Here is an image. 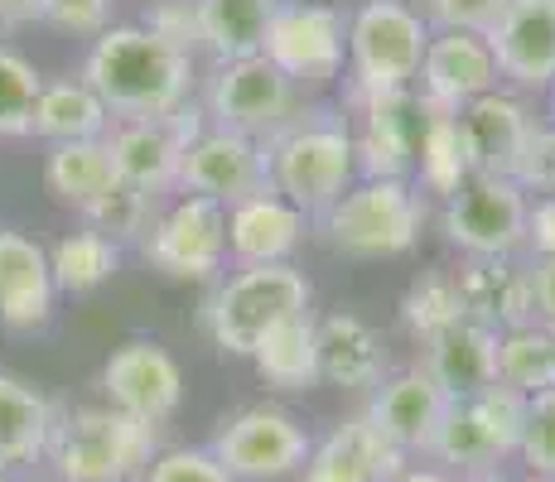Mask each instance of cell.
<instances>
[{
	"mask_svg": "<svg viewBox=\"0 0 555 482\" xmlns=\"http://www.w3.org/2000/svg\"><path fill=\"white\" fill-rule=\"evenodd\" d=\"M82 82L102 96L112 121H165L184 102H194L198 63L135 19L106 25L88 44Z\"/></svg>",
	"mask_w": 555,
	"mask_h": 482,
	"instance_id": "cell-1",
	"label": "cell"
},
{
	"mask_svg": "<svg viewBox=\"0 0 555 482\" xmlns=\"http://www.w3.org/2000/svg\"><path fill=\"white\" fill-rule=\"evenodd\" d=\"M266 184L291 198L305 218L328 212L348 188L358 184L353 121L344 106L305 102L271 141H261Z\"/></svg>",
	"mask_w": 555,
	"mask_h": 482,
	"instance_id": "cell-2",
	"label": "cell"
},
{
	"mask_svg": "<svg viewBox=\"0 0 555 482\" xmlns=\"http://www.w3.org/2000/svg\"><path fill=\"white\" fill-rule=\"evenodd\" d=\"M159 454V430L141 425L112 405H78L59 411L49 439L53 482H141Z\"/></svg>",
	"mask_w": 555,
	"mask_h": 482,
	"instance_id": "cell-3",
	"label": "cell"
},
{
	"mask_svg": "<svg viewBox=\"0 0 555 482\" xmlns=\"http://www.w3.org/2000/svg\"><path fill=\"white\" fill-rule=\"evenodd\" d=\"M314 289H309L305 271L295 261L285 265H237L228 281L203 304V324H208L212 342L228 357H251L256 342L271 334L275 324H285L291 314H305Z\"/></svg>",
	"mask_w": 555,
	"mask_h": 482,
	"instance_id": "cell-4",
	"label": "cell"
},
{
	"mask_svg": "<svg viewBox=\"0 0 555 482\" xmlns=\"http://www.w3.org/2000/svg\"><path fill=\"white\" fill-rule=\"evenodd\" d=\"M314 227L324 232L334 251L382 261V256H401L421 242L425 198L411 179H358L334 208L319 212Z\"/></svg>",
	"mask_w": 555,
	"mask_h": 482,
	"instance_id": "cell-5",
	"label": "cell"
},
{
	"mask_svg": "<svg viewBox=\"0 0 555 482\" xmlns=\"http://www.w3.org/2000/svg\"><path fill=\"white\" fill-rule=\"evenodd\" d=\"M430 25L405 0H362L348 10V96L415 88Z\"/></svg>",
	"mask_w": 555,
	"mask_h": 482,
	"instance_id": "cell-6",
	"label": "cell"
},
{
	"mask_svg": "<svg viewBox=\"0 0 555 482\" xmlns=\"http://www.w3.org/2000/svg\"><path fill=\"white\" fill-rule=\"evenodd\" d=\"M521 430H527V395L512 386L493 381L488 391L468 395V401H450L440 430L430 439V464L444 473H478V468H503L517 458Z\"/></svg>",
	"mask_w": 555,
	"mask_h": 482,
	"instance_id": "cell-7",
	"label": "cell"
},
{
	"mask_svg": "<svg viewBox=\"0 0 555 482\" xmlns=\"http://www.w3.org/2000/svg\"><path fill=\"white\" fill-rule=\"evenodd\" d=\"M300 106H305L300 88L275 63H266L261 53L212 63L203 73V112H208V121L222 126V131L247 135L256 145L271 141Z\"/></svg>",
	"mask_w": 555,
	"mask_h": 482,
	"instance_id": "cell-8",
	"label": "cell"
},
{
	"mask_svg": "<svg viewBox=\"0 0 555 482\" xmlns=\"http://www.w3.org/2000/svg\"><path fill=\"white\" fill-rule=\"evenodd\" d=\"M261 58L275 63L300 92L328 88L348 68V10L324 0H281Z\"/></svg>",
	"mask_w": 555,
	"mask_h": 482,
	"instance_id": "cell-9",
	"label": "cell"
},
{
	"mask_svg": "<svg viewBox=\"0 0 555 482\" xmlns=\"http://www.w3.org/2000/svg\"><path fill=\"white\" fill-rule=\"evenodd\" d=\"M141 256L169 281H218L228 265V208L198 193H179L155 212Z\"/></svg>",
	"mask_w": 555,
	"mask_h": 482,
	"instance_id": "cell-10",
	"label": "cell"
},
{
	"mask_svg": "<svg viewBox=\"0 0 555 482\" xmlns=\"http://www.w3.org/2000/svg\"><path fill=\"white\" fill-rule=\"evenodd\" d=\"M314 439L281 405H247L212 434L208 454L237 482H281L305 468Z\"/></svg>",
	"mask_w": 555,
	"mask_h": 482,
	"instance_id": "cell-11",
	"label": "cell"
},
{
	"mask_svg": "<svg viewBox=\"0 0 555 482\" xmlns=\"http://www.w3.org/2000/svg\"><path fill=\"white\" fill-rule=\"evenodd\" d=\"M527 188L517 179L474 174L459 193L444 198V237H450L468 261H493V256H517L527 246Z\"/></svg>",
	"mask_w": 555,
	"mask_h": 482,
	"instance_id": "cell-12",
	"label": "cell"
},
{
	"mask_svg": "<svg viewBox=\"0 0 555 482\" xmlns=\"http://www.w3.org/2000/svg\"><path fill=\"white\" fill-rule=\"evenodd\" d=\"M353 106V155L358 179H411L415 145H421L425 102L415 88L348 96Z\"/></svg>",
	"mask_w": 555,
	"mask_h": 482,
	"instance_id": "cell-13",
	"label": "cell"
},
{
	"mask_svg": "<svg viewBox=\"0 0 555 482\" xmlns=\"http://www.w3.org/2000/svg\"><path fill=\"white\" fill-rule=\"evenodd\" d=\"M106 405L141 425H165L184 401V372L155 338H126L102 367Z\"/></svg>",
	"mask_w": 555,
	"mask_h": 482,
	"instance_id": "cell-14",
	"label": "cell"
},
{
	"mask_svg": "<svg viewBox=\"0 0 555 482\" xmlns=\"http://www.w3.org/2000/svg\"><path fill=\"white\" fill-rule=\"evenodd\" d=\"M498 82H503V73H498V58L483 35L430 29V44H425V58H421V78H415V92H421L425 106L464 112L468 102L498 92Z\"/></svg>",
	"mask_w": 555,
	"mask_h": 482,
	"instance_id": "cell-15",
	"label": "cell"
},
{
	"mask_svg": "<svg viewBox=\"0 0 555 482\" xmlns=\"http://www.w3.org/2000/svg\"><path fill=\"white\" fill-rule=\"evenodd\" d=\"M261 188H271L266 184V155L247 135L208 126V131L184 149L179 193H198V198H212V203H222V208H232V203L251 198V193H261Z\"/></svg>",
	"mask_w": 555,
	"mask_h": 482,
	"instance_id": "cell-16",
	"label": "cell"
},
{
	"mask_svg": "<svg viewBox=\"0 0 555 482\" xmlns=\"http://www.w3.org/2000/svg\"><path fill=\"white\" fill-rule=\"evenodd\" d=\"M483 39L503 82L521 92L555 88V0H507V10Z\"/></svg>",
	"mask_w": 555,
	"mask_h": 482,
	"instance_id": "cell-17",
	"label": "cell"
},
{
	"mask_svg": "<svg viewBox=\"0 0 555 482\" xmlns=\"http://www.w3.org/2000/svg\"><path fill=\"white\" fill-rule=\"evenodd\" d=\"M309 232H314V218H305L275 188H261L228 208V261L232 265H285L305 246Z\"/></svg>",
	"mask_w": 555,
	"mask_h": 482,
	"instance_id": "cell-18",
	"label": "cell"
},
{
	"mask_svg": "<svg viewBox=\"0 0 555 482\" xmlns=\"http://www.w3.org/2000/svg\"><path fill=\"white\" fill-rule=\"evenodd\" d=\"M405 464L411 454H401L367 415H353L309 448L300 482H397Z\"/></svg>",
	"mask_w": 555,
	"mask_h": 482,
	"instance_id": "cell-19",
	"label": "cell"
},
{
	"mask_svg": "<svg viewBox=\"0 0 555 482\" xmlns=\"http://www.w3.org/2000/svg\"><path fill=\"white\" fill-rule=\"evenodd\" d=\"M53 304H59V285L49 271V251L0 222V328L35 334L53 318Z\"/></svg>",
	"mask_w": 555,
	"mask_h": 482,
	"instance_id": "cell-20",
	"label": "cell"
},
{
	"mask_svg": "<svg viewBox=\"0 0 555 482\" xmlns=\"http://www.w3.org/2000/svg\"><path fill=\"white\" fill-rule=\"evenodd\" d=\"M444 411H450V395L430 381V372L405 367V372H391V377L372 391V405L362 415H367L401 454L415 458V454H430V439L440 430Z\"/></svg>",
	"mask_w": 555,
	"mask_h": 482,
	"instance_id": "cell-21",
	"label": "cell"
},
{
	"mask_svg": "<svg viewBox=\"0 0 555 482\" xmlns=\"http://www.w3.org/2000/svg\"><path fill=\"white\" fill-rule=\"evenodd\" d=\"M464 295V318L512 334V328L537 324V289H531V265L521 256H493V261H468L454 275Z\"/></svg>",
	"mask_w": 555,
	"mask_h": 482,
	"instance_id": "cell-22",
	"label": "cell"
},
{
	"mask_svg": "<svg viewBox=\"0 0 555 482\" xmlns=\"http://www.w3.org/2000/svg\"><path fill=\"white\" fill-rule=\"evenodd\" d=\"M531 126H537V116L521 106V96H512L503 88L468 102L464 112H459V131H464V149H468L474 174L512 179Z\"/></svg>",
	"mask_w": 555,
	"mask_h": 482,
	"instance_id": "cell-23",
	"label": "cell"
},
{
	"mask_svg": "<svg viewBox=\"0 0 555 482\" xmlns=\"http://www.w3.org/2000/svg\"><path fill=\"white\" fill-rule=\"evenodd\" d=\"M112 169L121 184L165 198L179 188V165H184V141L175 135L169 121H112L102 135Z\"/></svg>",
	"mask_w": 555,
	"mask_h": 482,
	"instance_id": "cell-24",
	"label": "cell"
},
{
	"mask_svg": "<svg viewBox=\"0 0 555 482\" xmlns=\"http://www.w3.org/2000/svg\"><path fill=\"white\" fill-rule=\"evenodd\" d=\"M319 377L344 391H377L387 381V342L358 314L319 318Z\"/></svg>",
	"mask_w": 555,
	"mask_h": 482,
	"instance_id": "cell-25",
	"label": "cell"
},
{
	"mask_svg": "<svg viewBox=\"0 0 555 482\" xmlns=\"http://www.w3.org/2000/svg\"><path fill=\"white\" fill-rule=\"evenodd\" d=\"M425 372L450 401H468V395L488 391L498 381V334L474 318L454 324L450 334L425 342Z\"/></svg>",
	"mask_w": 555,
	"mask_h": 482,
	"instance_id": "cell-26",
	"label": "cell"
},
{
	"mask_svg": "<svg viewBox=\"0 0 555 482\" xmlns=\"http://www.w3.org/2000/svg\"><path fill=\"white\" fill-rule=\"evenodd\" d=\"M53 425H59V405L39 386L0 372V473L39 464L49 454Z\"/></svg>",
	"mask_w": 555,
	"mask_h": 482,
	"instance_id": "cell-27",
	"label": "cell"
},
{
	"mask_svg": "<svg viewBox=\"0 0 555 482\" xmlns=\"http://www.w3.org/2000/svg\"><path fill=\"white\" fill-rule=\"evenodd\" d=\"M106 131H112V112L82 82V73L78 78H44L29 135H39L49 145H68V141H102Z\"/></svg>",
	"mask_w": 555,
	"mask_h": 482,
	"instance_id": "cell-28",
	"label": "cell"
},
{
	"mask_svg": "<svg viewBox=\"0 0 555 482\" xmlns=\"http://www.w3.org/2000/svg\"><path fill=\"white\" fill-rule=\"evenodd\" d=\"M251 367L275 391H314L324 381L319 377V318L305 309V314H291L285 324H275L256 342Z\"/></svg>",
	"mask_w": 555,
	"mask_h": 482,
	"instance_id": "cell-29",
	"label": "cell"
},
{
	"mask_svg": "<svg viewBox=\"0 0 555 482\" xmlns=\"http://www.w3.org/2000/svg\"><path fill=\"white\" fill-rule=\"evenodd\" d=\"M194 5H198L203 53H212V63H228L261 53L281 0H194Z\"/></svg>",
	"mask_w": 555,
	"mask_h": 482,
	"instance_id": "cell-30",
	"label": "cell"
},
{
	"mask_svg": "<svg viewBox=\"0 0 555 482\" xmlns=\"http://www.w3.org/2000/svg\"><path fill=\"white\" fill-rule=\"evenodd\" d=\"M474 179L464 149V131H459V112H440V106H425V126H421V145H415V174L411 184H421L425 193H440L450 198Z\"/></svg>",
	"mask_w": 555,
	"mask_h": 482,
	"instance_id": "cell-31",
	"label": "cell"
},
{
	"mask_svg": "<svg viewBox=\"0 0 555 482\" xmlns=\"http://www.w3.org/2000/svg\"><path fill=\"white\" fill-rule=\"evenodd\" d=\"M116 179L106 141H68V145H49L44 155V184L63 208H88L92 198Z\"/></svg>",
	"mask_w": 555,
	"mask_h": 482,
	"instance_id": "cell-32",
	"label": "cell"
},
{
	"mask_svg": "<svg viewBox=\"0 0 555 482\" xmlns=\"http://www.w3.org/2000/svg\"><path fill=\"white\" fill-rule=\"evenodd\" d=\"M49 271L59 295H92L121 271V246L106 242L92 227H78L49 246Z\"/></svg>",
	"mask_w": 555,
	"mask_h": 482,
	"instance_id": "cell-33",
	"label": "cell"
},
{
	"mask_svg": "<svg viewBox=\"0 0 555 482\" xmlns=\"http://www.w3.org/2000/svg\"><path fill=\"white\" fill-rule=\"evenodd\" d=\"M498 381L521 395H537L555 386V334L546 324H527L498 334Z\"/></svg>",
	"mask_w": 555,
	"mask_h": 482,
	"instance_id": "cell-34",
	"label": "cell"
},
{
	"mask_svg": "<svg viewBox=\"0 0 555 482\" xmlns=\"http://www.w3.org/2000/svg\"><path fill=\"white\" fill-rule=\"evenodd\" d=\"M155 212H159V198L121 184V179H112V184L82 208V227L102 232V237L116 242V246H141L145 232H151V222H155Z\"/></svg>",
	"mask_w": 555,
	"mask_h": 482,
	"instance_id": "cell-35",
	"label": "cell"
},
{
	"mask_svg": "<svg viewBox=\"0 0 555 482\" xmlns=\"http://www.w3.org/2000/svg\"><path fill=\"white\" fill-rule=\"evenodd\" d=\"M401 324L411 328L421 342L450 334L454 324H464V295H459V281L450 271H421L411 281V289H405L401 299Z\"/></svg>",
	"mask_w": 555,
	"mask_h": 482,
	"instance_id": "cell-36",
	"label": "cell"
},
{
	"mask_svg": "<svg viewBox=\"0 0 555 482\" xmlns=\"http://www.w3.org/2000/svg\"><path fill=\"white\" fill-rule=\"evenodd\" d=\"M39 88H44V73L20 49L0 44V135H29Z\"/></svg>",
	"mask_w": 555,
	"mask_h": 482,
	"instance_id": "cell-37",
	"label": "cell"
},
{
	"mask_svg": "<svg viewBox=\"0 0 555 482\" xmlns=\"http://www.w3.org/2000/svg\"><path fill=\"white\" fill-rule=\"evenodd\" d=\"M517 458L537 482H555V386L527 395V430Z\"/></svg>",
	"mask_w": 555,
	"mask_h": 482,
	"instance_id": "cell-38",
	"label": "cell"
},
{
	"mask_svg": "<svg viewBox=\"0 0 555 482\" xmlns=\"http://www.w3.org/2000/svg\"><path fill=\"white\" fill-rule=\"evenodd\" d=\"M421 19L430 29H459V35H488L507 0H421Z\"/></svg>",
	"mask_w": 555,
	"mask_h": 482,
	"instance_id": "cell-39",
	"label": "cell"
},
{
	"mask_svg": "<svg viewBox=\"0 0 555 482\" xmlns=\"http://www.w3.org/2000/svg\"><path fill=\"white\" fill-rule=\"evenodd\" d=\"M141 482H237L208 448H159Z\"/></svg>",
	"mask_w": 555,
	"mask_h": 482,
	"instance_id": "cell-40",
	"label": "cell"
},
{
	"mask_svg": "<svg viewBox=\"0 0 555 482\" xmlns=\"http://www.w3.org/2000/svg\"><path fill=\"white\" fill-rule=\"evenodd\" d=\"M151 35H159L165 44H175L179 53H203V35H198V5L194 0H151V10H145L141 19Z\"/></svg>",
	"mask_w": 555,
	"mask_h": 482,
	"instance_id": "cell-41",
	"label": "cell"
},
{
	"mask_svg": "<svg viewBox=\"0 0 555 482\" xmlns=\"http://www.w3.org/2000/svg\"><path fill=\"white\" fill-rule=\"evenodd\" d=\"M512 179H517L527 193H555V121L551 126H541V121L531 126Z\"/></svg>",
	"mask_w": 555,
	"mask_h": 482,
	"instance_id": "cell-42",
	"label": "cell"
},
{
	"mask_svg": "<svg viewBox=\"0 0 555 482\" xmlns=\"http://www.w3.org/2000/svg\"><path fill=\"white\" fill-rule=\"evenodd\" d=\"M112 5L116 0H39V19L68 29V35H88L98 39L112 25Z\"/></svg>",
	"mask_w": 555,
	"mask_h": 482,
	"instance_id": "cell-43",
	"label": "cell"
},
{
	"mask_svg": "<svg viewBox=\"0 0 555 482\" xmlns=\"http://www.w3.org/2000/svg\"><path fill=\"white\" fill-rule=\"evenodd\" d=\"M527 251H531V261L555 256V193H541L527 208Z\"/></svg>",
	"mask_w": 555,
	"mask_h": 482,
	"instance_id": "cell-44",
	"label": "cell"
},
{
	"mask_svg": "<svg viewBox=\"0 0 555 482\" xmlns=\"http://www.w3.org/2000/svg\"><path fill=\"white\" fill-rule=\"evenodd\" d=\"M531 289H537V324L555 334V256L531 261Z\"/></svg>",
	"mask_w": 555,
	"mask_h": 482,
	"instance_id": "cell-45",
	"label": "cell"
},
{
	"mask_svg": "<svg viewBox=\"0 0 555 482\" xmlns=\"http://www.w3.org/2000/svg\"><path fill=\"white\" fill-rule=\"evenodd\" d=\"M39 19V0H0V25L15 29V25H29Z\"/></svg>",
	"mask_w": 555,
	"mask_h": 482,
	"instance_id": "cell-46",
	"label": "cell"
},
{
	"mask_svg": "<svg viewBox=\"0 0 555 482\" xmlns=\"http://www.w3.org/2000/svg\"><path fill=\"white\" fill-rule=\"evenodd\" d=\"M397 482H454V478L444 473V468H435V464H405Z\"/></svg>",
	"mask_w": 555,
	"mask_h": 482,
	"instance_id": "cell-47",
	"label": "cell"
},
{
	"mask_svg": "<svg viewBox=\"0 0 555 482\" xmlns=\"http://www.w3.org/2000/svg\"><path fill=\"white\" fill-rule=\"evenodd\" d=\"M454 482H517L507 468H478V473H459Z\"/></svg>",
	"mask_w": 555,
	"mask_h": 482,
	"instance_id": "cell-48",
	"label": "cell"
},
{
	"mask_svg": "<svg viewBox=\"0 0 555 482\" xmlns=\"http://www.w3.org/2000/svg\"><path fill=\"white\" fill-rule=\"evenodd\" d=\"M551 116H555V88H551Z\"/></svg>",
	"mask_w": 555,
	"mask_h": 482,
	"instance_id": "cell-49",
	"label": "cell"
},
{
	"mask_svg": "<svg viewBox=\"0 0 555 482\" xmlns=\"http://www.w3.org/2000/svg\"><path fill=\"white\" fill-rule=\"evenodd\" d=\"M0 482H10V473H0Z\"/></svg>",
	"mask_w": 555,
	"mask_h": 482,
	"instance_id": "cell-50",
	"label": "cell"
}]
</instances>
